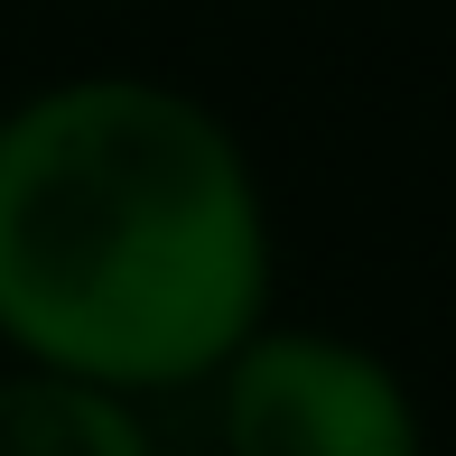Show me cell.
Returning a JSON list of instances; mask_svg holds the SVG:
<instances>
[{
	"label": "cell",
	"mask_w": 456,
	"mask_h": 456,
	"mask_svg": "<svg viewBox=\"0 0 456 456\" xmlns=\"http://www.w3.org/2000/svg\"><path fill=\"white\" fill-rule=\"evenodd\" d=\"M271 326V224L242 140L140 75L0 121V345L28 372L196 391Z\"/></svg>",
	"instance_id": "cell-1"
},
{
	"label": "cell",
	"mask_w": 456,
	"mask_h": 456,
	"mask_svg": "<svg viewBox=\"0 0 456 456\" xmlns=\"http://www.w3.org/2000/svg\"><path fill=\"white\" fill-rule=\"evenodd\" d=\"M205 391L224 456H428L410 382L354 336L261 326Z\"/></svg>",
	"instance_id": "cell-2"
},
{
	"label": "cell",
	"mask_w": 456,
	"mask_h": 456,
	"mask_svg": "<svg viewBox=\"0 0 456 456\" xmlns=\"http://www.w3.org/2000/svg\"><path fill=\"white\" fill-rule=\"evenodd\" d=\"M0 456H159V447L140 401L10 363L0 372Z\"/></svg>",
	"instance_id": "cell-3"
}]
</instances>
